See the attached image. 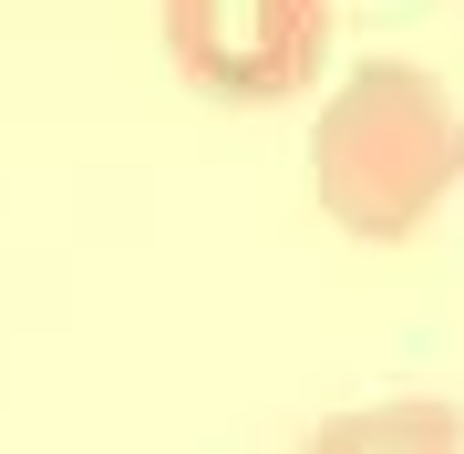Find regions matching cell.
Masks as SVG:
<instances>
[{"instance_id": "cell-1", "label": "cell", "mask_w": 464, "mask_h": 454, "mask_svg": "<svg viewBox=\"0 0 464 454\" xmlns=\"http://www.w3.org/2000/svg\"><path fill=\"white\" fill-rule=\"evenodd\" d=\"M310 186L331 207L341 237L362 248H402L413 227H433V207L464 186V114L454 93L433 83L402 52H372L351 63L331 103L310 124Z\"/></svg>"}, {"instance_id": "cell-2", "label": "cell", "mask_w": 464, "mask_h": 454, "mask_svg": "<svg viewBox=\"0 0 464 454\" xmlns=\"http://www.w3.org/2000/svg\"><path fill=\"white\" fill-rule=\"evenodd\" d=\"M166 52L207 103H289L331 63V11L320 0H176Z\"/></svg>"}, {"instance_id": "cell-3", "label": "cell", "mask_w": 464, "mask_h": 454, "mask_svg": "<svg viewBox=\"0 0 464 454\" xmlns=\"http://www.w3.org/2000/svg\"><path fill=\"white\" fill-rule=\"evenodd\" d=\"M299 454H464V413L454 403H362V413H331Z\"/></svg>"}]
</instances>
